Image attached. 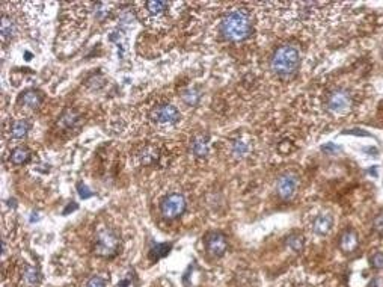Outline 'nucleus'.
Instances as JSON below:
<instances>
[{
  "instance_id": "1",
  "label": "nucleus",
  "mask_w": 383,
  "mask_h": 287,
  "mask_svg": "<svg viewBox=\"0 0 383 287\" xmlns=\"http://www.w3.org/2000/svg\"><path fill=\"white\" fill-rule=\"evenodd\" d=\"M252 32V21L248 11L235 8L229 11L220 21V33L228 41H243Z\"/></svg>"
},
{
  "instance_id": "2",
  "label": "nucleus",
  "mask_w": 383,
  "mask_h": 287,
  "mask_svg": "<svg viewBox=\"0 0 383 287\" xmlns=\"http://www.w3.org/2000/svg\"><path fill=\"white\" fill-rule=\"evenodd\" d=\"M300 64V52L294 44H282L270 59V70L279 77H290Z\"/></svg>"
},
{
  "instance_id": "3",
  "label": "nucleus",
  "mask_w": 383,
  "mask_h": 287,
  "mask_svg": "<svg viewBox=\"0 0 383 287\" xmlns=\"http://www.w3.org/2000/svg\"><path fill=\"white\" fill-rule=\"evenodd\" d=\"M119 236L107 227H103L97 231L94 253L100 257H113L119 251Z\"/></svg>"
},
{
  "instance_id": "4",
  "label": "nucleus",
  "mask_w": 383,
  "mask_h": 287,
  "mask_svg": "<svg viewBox=\"0 0 383 287\" xmlns=\"http://www.w3.org/2000/svg\"><path fill=\"white\" fill-rule=\"evenodd\" d=\"M186 210V199L181 193H169L160 202V213L165 219H175Z\"/></svg>"
},
{
  "instance_id": "5",
  "label": "nucleus",
  "mask_w": 383,
  "mask_h": 287,
  "mask_svg": "<svg viewBox=\"0 0 383 287\" xmlns=\"http://www.w3.org/2000/svg\"><path fill=\"white\" fill-rule=\"evenodd\" d=\"M151 121L159 127H172L180 121V112L172 104H160L151 112Z\"/></svg>"
},
{
  "instance_id": "6",
  "label": "nucleus",
  "mask_w": 383,
  "mask_h": 287,
  "mask_svg": "<svg viewBox=\"0 0 383 287\" xmlns=\"http://www.w3.org/2000/svg\"><path fill=\"white\" fill-rule=\"evenodd\" d=\"M352 104H353L352 96L347 91H343V90L332 93L327 98V109H329V112H332L335 115L347 113L350 110Z\"/></svg>"
},
{
  "instance_id": "7",
  "label": "nucleus",
  "mask_w": 383,
  "mask_h": 287,
  "mask_svg": "<svg viewBox=\"0 0 383 287\" xmlns=\"http://www.w3.org/2000/svg\"><path fill=\"white\" fill-rule=\"evenodd\" d=\"M160 159V150L157 145L145 144L136 148L134 151V162L139 167H153Z\"/></svg>"
},
{
  "instance_id": "8",
  "label": "nucleus",
  "mask_w": 383,
  "mask_h": 287,
  "mask_svg": "<svg viewBox=\"0 0 383 287\" xmlns=\"http://www.w3.org/2000/svg\"><path fill=\"white\" fill-rule=\"evenodd\" d=\"M297 186H299V177L293 173H288L279 177L276 183V191L282 199H291L297 191Z\"/></svg>"
},
{
  "instance_id": "9",
  "label": "nucleus",
  "mask_w": 383,
  "mask_h": 287,
  "mask_svg": "<svg viewBox=\"0 0 383 287\" xmlns=\"http://www.w3.org/2000/svg\"><path fill=\"white\" fill-rule=\"evenodd\" d=\"M205 247H207V251L213 257H222L225 254V251L228 250V242H226L225 234L210 233L205 239Z\"/></svg>"
},
{
  "instance_id": "10",
  "label": "nucleus",
  "mask_w": 383,
  "mask_h": 287,
  "mask_svg": "<svg viewBox=\"0 0 383 287\" xmlns=\"http://www.w3.org/2000/svg\"><path fill=\"white\" fill-rule=\"evenodd\" d=\"M142 6H143L145 15H147L151 21H154V20L163 17V14H165V12L168 11V8H169V3H168V2H163V0H148V2H145Z\"/></svg>"
},
{
  "instance_id": "11",
  "label": "nucleus",
  "mask_w": 383,
  "mask_h": 287,
  "mask_svg": "<svg viewBox=\"0 0 383 287\" xmlns=\"http://www.w3.org/2000/svg\"><path fill=\"white\" fill-rule=\"evenodd\" d=\"M251 150H252V144H251V141H248L245 138H237L231 142V154L235 159L248 157Z\"/></svg>"
},
{
  "instance_id": "12",
  "label": "nucleus",
  "mask_w": 383,
  "mask_h": 287,
  "mask_svg": "<svg viewBox=\"0 0 383 287\" xmlns=\"http://www.w3.org/2000/svg\"><path fill=\"white\" fill-rule=\"evenodd\" d=\"M332 222H333V219H332V216H330L329 213H321V215H318V216L314 219V222H312V230H314L315 234L324 236V234H327V233L330 231Z\"/></svg>"
},
{
  "instance_id": "13",
  "label": "nucleus",
  "mask_w": 383,
  "mask_h": 287,
  "mask_svg": "<svg viewBox=\"0 0 383 287\" xmlns=\"http://www.w3.org/2000/svg\"><path fill=\"white\" fill-rule=\"evenodd\" d=\"M208 150H210V141L205 135H198L193 138V142H192V151L195 156L198 157H205L208 154Z\"/></svg>"
},
{
  "instance_id": "14",
  "label": "nucleus",
  "mask_w": 383,
  "mask_h": 287,
  "mask_svg": "<svg viewBox=\"0 0 383 287\" xmlns=\"http://www.w3.org/2000/svg\"><path fill=\"white\" fill-rule=\"evenodd\" d=\"M358 234L352 230L346 231L343 236H341V240H340V247L344 253H353L356 248H358Z\"/></svg>"
},
{
  "instance_id": "15",
  "label": "nucleus",
  "mask_w": 383,
  "mask_h": 287,
  "mask_svg": "<svg viewBox=\"0 0 383 287\" xmlns=\"http://www.w3.org/2000/svg\"><path fill=\"white\" fill-rule=\"evenodd\" d=\"M0 33H2V39L12 38L17 33V21L11 18L9 15H3L2 24H0Z\"/></svg>"
},
{
  "instance_id": "16",
  "label": "nucleus",
  "mask_w": 383,
  "mask_h": 287,
  "mask_svg": "<svg viewBox=\"0 0 383 287\" xmlns=\"http://www.w3.org/2000/svg\"><path fill=\"white\" fill-rule=\"evenodd\" d=\"M30 130V124L26 121V119H15L11 127H9V132H11V136L15 138V139H21L27 135V132Z\"/></svg>"
},
{
  "instance_id": "17",
  "label": "nucleus",
  "mask_w": 383,
  "mask_h": 287,
  "mask_svg": "<svg viewBox=\"0 0 383 287\" xmlns=\"http://www.w3.org/2000/svg\"><path fill=\"white\" fill-rule=\"evenodd\" d=\"M20 103H21L24 107H27V109H36V107H39L41 103H42V96H41L38 91H27V93L23 94Z\"/></svg>"
},
{
  "instance_id": "18",
  "label": "nucleus",
  "mask_w": 383,
  "mask_h": 287,
  "mask_svg": "<svg viewBox=\"0 0 383 287\" xmlns=\"http://www.w3.org/2000/svg\"><path fill=\"white\" fill-rule=\"evenodd\" d=\"M23 280H24V283L29 287H35L38 286L39 281H41V274H39V271L36 268L26 266L24 271H23Z\"/></svg>"
},
{
  "instance_id": "19",
  "label": "nucleus",
  "mask_w": 383,
  "mask_h": 287,
  "mask_svg": "<svg viewBox=\"0 0 383 287\" xmlns=\"http://www.w3.org/2000/svg\"><path fill=\"white\" fill-rule=\"evenodd\" d=\"M29 157H30V153L26 147H17L12 150L9 160L12 165H23L29 160Z\"/></svg>"
},
{
  "instance_id": "20",
  "label": "nucleus",
  "mask_w": 383,
  "mask_h": 287,
  "mask_svg": "<svg viewBox=\"0 0 383 287\" xmlns=\"http://www.w3.org/2000/svg\"><path fill=\"white\" fill-rule=\"evenodd\" d=\"M172 248V245L169 243H159V245H156V247H153L151 248V251H150V259L151 260H159V259H162V257H165V256H168L169 254V250Z\"/></svg>"
},
{
  "instance_id": "21",
  "label": "nucleus",
  "mask_w": 383,
  "mask_h": 287,
  "mask_svg": "<svg viewBox=\"0 0 383 287\" xmlns=\"http://www.w3.org/2000/svg\"><path fill=\"white\" fill-rule=\"evenodd\" d=\"M287 245L296 253H299L303 248V237L300 234H293L287 237Z\"/></svg>"
},
{
  "instance_id": "22",
  "label": "nucleus",
  "mask_w": 383,
  "mask_h": 287,
  "mask_svg": "<svg viewBox=\"0 0 383 287\" xmlns=\"http://www.w3.org/2000/svg\"><path fill=\"white\" fill-rule=\"evenodd\" d=\"M183 100H184L187 104L195 106V104L199 101V94H198V91H195V90H187V91L183 94Z\"/></svg>"
},
{
  "instance_id": "23",
  "label": "nucleus",
  "mask_w": 383,
  "mask_h": 287,
  "mask_svg": "<svg viewBox=\"0 0 383 287\" xmlns=\"http://www.w3.org/2000/svg\"><path fill=\"white\" fill-rule=\"evenodd\" d=\"M86 287H106V281L101 278V277H91L88 281H86Z\"/></svg>"
},
{
  "instance_id": "24",
  "label": "nucleus",
  "mask_w": 383,
  "mask_h": 287,
  "mask_svg": "<svg viewBox=\"0 0 383 287\" xmlns=\"http://www.w3.org/2000/svg\"><path fill=\"white\" fill-rule=\"evenodd\" d=\"M371 265L376 269H383V253H376L371 257Z\"/></svg>"
},
{
  "instance_id": "25",
  "label": "nucleus",
  "mask_w": 383,
  "mask_h": 287,
  "mask_svg": "<svg viewBox=\"0 0 383 287\" xmlns=\"http://www.w3.org/2000/svg\"><path fill=\"white\" fill-rule=\"evenodd\" d=\"M321 151H323V153H326V154H337V153L340 151V148H338L335 144L327 142L326 145H323V147H321Z\"/></svg>"
},
{
  "instance_id": "26",
  "label": "nucleus",
  "mask_w": 383,
  "mask_h": 287,
  "mask_svg": "<svg viewBox=\"0 0 383 287\" xmlns=\"http://www.w3.org/2000/svg\"><path fill=\"white\" fill-rule=\"evenodd\" d=\"M373 227H374V230H377V231L383 233V213L377 215V216L374 218V221H373Z\"/></svg>"
},
{
  "instance_id": "27",
  "label": "nucleus",
  "mask_w": 383,
  "mask_h": 287,
  "mask_svg": "<svg viewBox=\"0 0 383 287\" xmlns=\"http://www.w3.org/2000/svg\"><path fill=\"white\" fill-rule=\"evenodd\" d=\"M371 287H383V283L379 280V278H376V280L371 283Z\"/></svg>"
}]
</instances>
